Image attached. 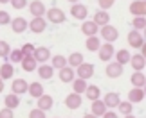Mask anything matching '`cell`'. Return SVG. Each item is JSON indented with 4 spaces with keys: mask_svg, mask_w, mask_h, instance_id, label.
<instances>
[{
    "mask_svg": "<svg viewBox=\"0 0 146 118\" xmlns=\"http://www.w3.org/2000/svg\"><path fill=\"white\" fill-rule=\"evenodd\" d=\"M11 0H0V4H9Z\"/></svg>",
    "mask_w": 146,
    "mask_h": 118,
    "instance_id": "c3c4849f",
    "label": "cell"
},
{
    "mask_svg": "<svg viewBox=\"0 0 146 118\" xmlns=\"http://www.w3.org/2000/svg\"><path fill=\"white\" fill-rule=\"evenodd\" d=\"M103 102H105L106 108H117V104L121 102V98H119V95H117V93L110 91V93H106V95H105Z\"/></svg>",
    "mask_w": 146,
    "mask_h": 118,
    "instance_id": "7402d4cb",
    "label": "cell"
},
{
    "mask_svg": "<svg viewBox=\"0 0 146 118\" xmlns=\"http://www.w3.org/2000/svg\"><path fill=\"white\" fill-rule=\"evenodd\" d=\"M22 63V68H24V72H35L38 68V63H36V59L33 57V55H25L24 59L20 61Z\"/></svg>",
    "mask_w": 146,
    "mask_h": 118,
    "instance_id": "ffe728a7",
    "label": "cell"
},
{
    "mask_svg": "<svg viewBox=\"0 0 146 118\" xmlns=\"http://www.w3.org/2000/svg\"><path fill=\"white\" fill-rule=\"evenodd\" d=\"M38 70V75H40V79H45V81H49L50 77H52V74H54V68L50 65H40V68H36Z\"/></svg>",
    "mask_w": 146,
    "mask_h": 118,
    "instance_id": "d4e9b609",
    "label": "cell"
},
{
    "mask_svg": "<svg viewBox=\"0 0 146 118\" xmlns=\"http://www.w3.org/2000/svg\"><path fill=\"white\" fill-rule=\"evenodd\" d=\"M94 23H96L98 27H103V25H108V22H110V16H108V13H106V11H98L96 14H94Z\"/></svg>",
    "mask_w": 146,
    "mask_h": 118,
    "instance_id": "d6986e66",
    "label": "cell"
},
{
    "mask_svg": "<svg viewBox=\"0 0 146 118\" xmlns=\"http://www.w3.org/2000/svg\"><path fill=\"white\" fill-rule=\"evenodd\" d=\"M2 89H4V81L0 79V93H2Z\"/></svg>",
    "mask_w": 146,
    "mask_h": 118,
    "instance_id": "7dc6e473",
    "label": "cell"
},
{
    "mask_svg": "<svg viewBox=\"0 0 146 118\" xmlns=\"http://www.w3.org/2000/svg\"><path fill=\"white\" fill-rule=\"evenodd\" d=\"M50 59H52V65H50V66H52V68H56V70H61V68H63V66H67V57H63V55H54V57H50Z\"/></svg>",
    "mask_w": 146,
    "mask_h": 118,
    "instance_id": "836d02e7",
    "label": "cell"
},
{
    "mask_svg": "<svg viewBox=\"0 0 146 118\" xmlns=\"http://www.w3.org/2000/svg\"><path fill=\"white\" fill-rule=\"evenodd\" d=\"M123 74V65L119 63H108V66H106V75H108L110 79H117V77H121Z\"/></svg>",
    "mask_w": 146,
    "mask_h": 118,
    "instance_id": "4fadbf2b",
    "label": "cell"
},
{
    "mask_svg": "<svg viewBox=\"0 0 146 118\" xmlns=\"http://www.w3.org/2000/svg\"><path fill=\"white\" fill-rule=\"evenodd\" d=\"M15 74V68H13V63H4L0 66V79L5 81V79H11Z\"/></svg>",
    "mask_w": 146,
    "mask_h": 118,
    "instance_id": "484cf974",
    "label": "cell"
},
{
    "mask_svg": "<svg viewBox=\"0 0 146 118\" xmlns=\"http://www.w3.org/2000/svg\"><path fill=\"white\" fill-rule=\"evenodd\" d=\"M65 106L69 109H78L81 106V95H78L72 91L70 95H67V98H65Z\"/></svg>",
    "mask_w": 146,
    "mask_h": 118,
    "instance_id": "7c38bea8",
    "label": "cell"
},
{
    "mask_svg": "<svg viewBox=\"0 0 146 118\" xmlns=\"http://www.w3.org/2000/svg\"><path fill=\"white\" fill-rule=\"evenodd\" d=\"M29 118H45V111H42V109H33L31 113H29Z\"/></svg>",
    "mask_w": 146,
    "mask_h": 118,
    "instance_id": "7bdbcfd3",
    "label": "cell"
},
{
    "mask_svg": "<svg viewBox=\"0 0 146 118\" xmlns=\"http://www.w3.org/2000/svg\"><path fill=\"white\" fill-rule=\"evenodd\" d=\"M27 91H29L31 97L38 98V97H42V95H43V86H42L40 82H31L29 88H27Z\"/></svg>",
    "mask_w": 146,
    "mask_h": 118,
    "instance_id": "f546056e",
    "label": "cell"
},
{
    "mask_svg": "<svg viewBox=\"0 0 146 118\" xmlns=\"http://www.w3.org/2000/svg\"><path fill=\"white\" fill-rule=\"evenodd\" d=\"M115 55V63H119V65H126V63H130V57H132V55H130V52H128V50L126 48H121V50H117V52L114 54Z\"/></svg>",
    "mask_w": 146,
    "mask_h": 118,
    "instance_id": "f1b7e54d",
    "label": "cell"
},
{
    "mask_svg": "<svg viewBox=\"0 0 146 118\" xmlns=\"http://www.w3.org/2000/svg\"><path fill=\"white\" fill-rule=\"evenodd\" d=\"M130 63H132V68L135 70V72H143L144 66H146V59H144V55L135 54V55H132V57H130Z\"/></svg>",
    "mask_w": 146,
    "mask_h": 118,
    "instance_id": "9a60e30c",
    "label": "cell"
},
{
    "mask_svg": "<svg viewBox=\"0 0 146 118\" xmlns=\"http://www.w3.org/2000/svg\"><path fill=\"white\" fill-rule=\"evenodd\" d=\"M27 88H29V84H27L25 79H15L13 84H11V89H13L15 95H22L27 91Z\"/></svg>",
    "mask_w": 146,
    "mask_h": 118,
    "instance_id": "9c48e42d",
    "label": "cell"
},
{
    "mask_svg": "<svg viewBox=\"0 0 146 118\" xmlns=\"http://www.w3.org/2000/svg\"><path fill=\"white\" fill-rule=\"evenodd\" d=\"M54 118H56V116H54Z\"/></svg>",
    "mask_w": 146,
    "mask_h": 118,
    "instance_id": "f5cc1de1",
    "label": "cell"
},
{
    "mask_svg": "<svg viewBox=\"0 0 146 118\" xmlns=\"http://www.w3.org/2000/svg\"><path fill=\"white\" fill-rule=\"evenodd\" d=\"M11 5H13L15 9H24L25 5H27V0H11L9 2Z\"/></svg>",
    "mask_w": 146,
    "mask_h": 118,
    "instance_id": "60d3db41",
    "label": "cell"
},
{
    "mask_svg": "<svg viewBox=\"0 0 146 118\" xmlns=\"http://www.w3.org/2000/svg\"><path fill=\"white\" fill-rule=\"evenodd\" d=\"M144 100V89L143 88H132L128 93V102L135 104V102H143Z\"/></svg>",
    "mask_w": 146,
    "mask_h": 118,
    "instance_id": "5bb4252c",
    "label": "cell"
},
{
    "mask_svg": "<svg viewBox=\"0 0 146 118\" xmlns=\"http://www.w3.org/2000/svg\"><path fill=\"white\" fill-rule=\"evenodd\" d=\"M128 45H132L133 48H141L144 45V38L141 36L139 31H130L128 32Z\"/></svg>",
    "mask_w": 146,
    "mask_h": 118,
    "instance_id": "8992f818",
    "label": "cell"
},
{
    "mask_svg": "<svg viewBox=\"0 0 146 118\" xmlns=\"http://www.w3.org/2000/svg\"><path fill=\"white\" fill-rule=\"evenodd\" d=\"M85 95H87V98H88V100H98V98H99V95H101V89H99L98 86H87Z\"/></svg>",
    "mask_w": 146,
    "mask_h": 118,
    "instance_id": "d6a6232c",
    "label": "cell"
},
{
    "mask_svg": "<svg viewBox=\"0 0 146 118\" xmlns=\"http://www.w3.org/2000/svg\"><path fill=\"white\" fill-rule=\"evenodd\" d=\"M105 111H106V106L103 100H92V115L94 116H103L105 115Z\"/></svg>",
    "mask_w": 146,
    "mask_h": 118,
    "instance_id": "4316f807",
    "label": "cell"
},
{
    "mask_svg": "<svg viewBox=\"0 0 146 118\" xmlns=\"http://www.w3.org/2000/svg\"><path fill=\"white\" fill-rule=\"evenodd\" d=\"M70 14L74 16L76 20H85V18H87V14H88V9H87L83 4H72V7H70Z\"/></svg>",
    "mask_w": 146,
    "mask_h": 118,
    "instance_id": "ba28073f",
    "label": "cell"
},
{
    "mask_svg": "<svg viewBox=\"0 0 146 118\" xmlns=\"http://www.w3.org/2000/svg\"><path fill=\"white\" fill-rule=\"evenodd\" d=\"M38 109H42V111H49L50 108H52V97L50 95H45L43 93L42 97H38Z\"/></svg>",
    "mask_w": 146,
    "mask_h": 118,
    "instance_id": "44dd1931",
    "label": "cell"
},
{
    "mask_svg": "<svg viewBox=\"0 0 146 118\" xmlns=\"http://www.w3.org/2000/svg\"><path fill=\"white\" fill-rule=\"evenodd\" d=\"M11 52V47H9V43L7 41H0V57H7Z\"/></svg>",
    "mask_w": 146,
    "mask_h": 118,
    "instance_id": "74e56055",
    "label": "cell"
},
{
    "mask_svg": "<svg viewBox=\"0 0 146 118\" xmlns=\"http://www.w3.org/2000/svg\"><path fill=\"white\" fill-rule=\"evenodd\" d=\"M103 118H119V116H117V113H114V111H105Z\"/></svg>",
    "mask_w": 146,
    "mask_h": 118,
    "instance_id": "f6af8a7d",
    "label": "cell"
},
{
    "mask_svg": "<svg viewBox=\"0 0 146 118\" xmlns=\"http://www.w3.org/2000/svg\"><path fill=\"white\" fill-rule=\"evenodd\" d=\"M29 11L33 16H43L45 14V5H43V2H40V0H35V2L29 4Z\"/></svg>",
    "mask_w": 146,
    "mask_h": 118,
    "instance_id": "e0dca14e",
    "label": "cell"
},
{
    "mask_svg": "<svg viewBox=\"0 0 146 118\" xmlns=\"http://www.w3.org/2000/svg\"><path fill=\"white\" fill-rule=\"evenodd\" d=\"M130 81H132V84H133V88H144V84H146V77H144L143 72H135V74H132Z\"/></svg>",
    "mask_w": 146,
    "mask_h": 118,
    "instance_id": "83f0119b",
    "label": "cell"
},
{
    "mask_svg": "<svg viewBox=\"0 0 146 118\" xmlns=\"http://www.w3.org/2000/svg\"><path fill=\"white\" fill-rule=\"evenodd\" d=\"M117 109H119L121 115H130L132 109H133V104L132 102H119L117 104Z\"/></svg>",
    "mask_w": 146,
    "mask_h": 118,
    "instance_id": "e575fe53",
    "label": "cell"
},
{
    "mask_svg": "<svg viewBox=\"0 0 146 118\" xmlns=\"http://www.w3.org/2000/svg\"><path fill=\"white\" fill-rule=\"evenodd\" d=\"M98 31H99V27L94 23V22H83L81 32H83L87 38H88V36H98Z\"/></svg>",
    "mask_w": 146,
    "mask_h": 118,
    "instance_id": "ac0fdd59",
    "label": "cell"
},
{
    "mask_svg": "<svg viewBox=\"0 0 146 118\" xmlns=\"http://www.w3.org/2000/svg\"><path fill=\"white\" fill-rule=\"evenodd\" d=\"M0 118H13V109L4 108L2 111H0Z\"/></svg>",
    "mask_w": 146,
    "mask_h": 118,
    "instance_id": "ee69618b",
    "label": "cell"
},
{
    "mask_svg": "<svg viewBox=\"0 0 146 118\" xmlns=\"http://www.w3.org/2000/svg\"><path fill=\"white\" fill-rule=\"evenodd\" d=\"M132 23H133V29H135V31H143L146 27V18H144V16H135Z\"/></svg>",
    "mask_w": 146,
    "mask_h": 118,
    "instance_id": "d590c367",
    "label": "cell"
},
{
    "mask_svg": "<svg viewBox=\"0 0 146 118\" xmlns=\"http://www.w3.org/2000/svg\"><path fill=\"white\" fill-rule=\"evenodd\" d=\"M144 2H146V0H144Z\"/></svg>",
    "mask_w": 146,
    "mask_h": 118,
    "instance_id": "816d5d0a",
    "label": "cell"
},
{
    "mask_svg": "<svg viewBox=\"0 0 146 118\" xmlns=\"http://www.w3.org/2000/svg\"><path fill=\"white\" fill-rule=\"evenodd\" d=\"M67 2H72V4H76V2H80V0H67Z\"/></svg>",
    "mask_w": 146,
    "mask_h": 118,
    "instance_id": "f907efd6",
    "label": "cell"
},
{
    "mask_svg": "<svg viewBox=\"0 0 146 118\" xmlns=\"http://www.w3.org/2000/svg\"><path fill=\"white\" fill-rule=\"evenodd\" d=\"M125 118H135V116H133V115L130 113V115H125Z\"/></svg>",
    "mask_w": 146,
    "mask_h": 118,
    "instance_id": "681fc988",
    "label": "cell"
},
{
    "mask_svg": "<svg viewBox=\"0 0 146 118\" xmlns=\"http://www.w3.org/2000/svg\"><path fill=\"white\" fill-rule=\"evenodd\" d=\"M99 32H101V36H103V39H105L106 43H114L115 39L119 38V31H117L115 27H112L110 23L108 25H103Z\"/></svg>",
    "mask_w": 146,
    "mask_h": 118,
    "instance_id": "6da1fadb",
    "label": "cell"
},
{
    "mask_svg": "<svg viewBox=\"0 0 146 118\" xmlns=\"http://www.w3.org/2000/svg\"><path fill=\"white\" fill-rule=\"evenodd\" d=\"M76 75L80 77V79H90L92 75H94V65H90V63H81L80 66L76 68Z\"/></svg>",
    "mask_w": 146,
    "mask_h": 118,
    "instance_id": "3957f363",
    "label": "cell"
},
{
    "mask_svg": "<svg viewBox=\"0 0 146 118\" xmlns=\"http://www.w3.org/2000/svg\"><path fill=\"white\" fill-rule=\"evenodd\" d=\"M35 48H36L35 45H31V43H25L24 47L20 48V52L24 54V57H25V55H33V52H35Z\"/></svg>",
    "mask_w": 146,
    "mask_h": 118,
    "instance_id": "f35d334b",
    "label": "cell"
},
{
    "mask_svg": "<svg viewBox=\"0 0 146 118\" xmlns=\"http://www.w3.org/2000/svg\"><path fill=\"white\" fill-rule=\"evenodd\" d=\"M81 63H85V61H83V54H80V52H72L69 57H67V65H69L70 68H78Z\"/></svg>",
    "mask_w": 146,
    "mask_h": 118,
    "instance_id": "603a6c76",
    "label": "cell"
},
{
    "mask_svg": "<svg viewBox=\"0 0 146 118\" xmlns=\"http://www.w3.org/2000/svg\"><path fill=\"white\" fill-rule=\"evenodd\" d=\"M33 57L36 59V63H45L47 59H50V50L47 47H38L35 48V52H33Z\"/></svg>",
    "mask_w": 146,
    "mask_h": 118,
    "instance_id": "52a82bcc",
    "label": "cell"
},
{
    "mask_svg": "<svg viewBox=\"0 0 146 118\" xmlns=\"http://www.w3.org/2000/svg\"><path fill=\"white\" fill-rule=\"evenodd\" d=\"M130 13L133 16H144L146 14V2L144 0H137V2L130 4Z\"/></svg>",
    "mask_w": 146,
    "mask_h": 118,
    "instance_id": "8fae6325",
    "label": "cell"
},
{
    "mask_svg": "<svg viewBox=\"0 0 146 118\" xmlns=\"http://www.w3.org/2000/svg\"><path fill=\"white\" fill-rule=\"evenodd\" d=\"M45 27H47V22L43 20V16H35V18L31 20V23H29V29L33 32H36V34L43 32V31H45Z\"/></svg>",
    "mask_w": 146,
    "mask_h": 118,
    "instance_id": "5b68a950",
    "label": "cell"
},
{
    "mask_svg": "<svg viewBox=\"0 0 146 118\" xmlns=\"http://www.w3.org/2000/svg\"><path fill=\"white\" fill-rule=\"evenodd\" d=\"M11 23V16L9 13H5V11H0V25H7Z\"/></svg>",
    "mask_w": 146,
    "mask_h": 118,
    "instance_id": "ab89813d",
    "label": "cell"
},
{
    "mask_svg": "<svg viewBox=\"0 0 146 118\" xmlns=\"http://www.w3.org/2000/svg\"><path fill=\"white\" fill-rule=\"evenodd\" d=\"M74 75H76V72H74V68H70L69 65L60 70V81L61 82H72L74 81Z\"/></svg>",
    "mask_w": 146,
    "mask_h": 118,
    "instance_id": "2e32d148",
    "label": "cell"
},
{
    "mask_svg": "<svg viewBox=\"0 0 146 118\" xmlns=\"http://www.w3.org/2000/svg\"><path fill=\"white\" fill-rule=\"evenodd\" d=\"M4 104H5V108H7V109H16V108L20 106V98H18V95H15V93L5 95Z\"/></svg>",
    "mask_w": 146,
    "mask_h": 118,
    "instance_id": "cb8c5ba5",
    "label": "cell"
},
{
    "mask_svg": "<svg viewBox=\"0 0 146 118\" xmlns=\"http://www.w3.org/2000/svg\"><path fill=\"white\" fill-rule=\"evenodd\" d=\"M98 54H99V59H101V61H110L112 57H114V54H115L114 45H112V43H105V45H101L99 50H98Z\"/></svg>",
    "mask_w": 146,
    "mask_h": 118,
    "instance_id": "277c9868",
    "label": "cell"
},
{
    "mask_svg": "<svg viewBox=\"0 0 146 118\" xmlns=\"http://www.w3.org/2000/svg\"><path fill=\"white\" fill-rule=\"evenodd\" d=\"M83 118H98V116H94L92 113H90V115H88V113H87V115H85V116H83Z\"/></svg>",
    "mask_w": 146,
    "mask_h": 118,
    "instance_id": "bcb514c9",
    "label": "cell"
},
{
    "mask_svg": "<svg viewBox=\"0 0 146 118\" xmlns=\"http://www.w3.org/2000/svg\"><path fill=\"white\" fill-rule=\"evenodd\" d=\"M87 81L85 79H74V81H72V88H74V93H78V95H81V93H85V89H87Z\"/></svg>",
    "mask_w": 146,
    "mask_h": 118,
    "instance_id": "4dcf8cb0",
    "label": "cell"
},
{
    "mask_svg": "<svg viewBox=\"0 0 146 118\" xmlns=\"http://www.w3.org/2000/svg\"><path fill=\"white\" fill-rule=\"evenodd\" d=\"M7 57H9V61H11V63H20V61H22V59H24V54H22V52H20V50H18V48H16V50H11V52H9V55H7Z\"/></svg>",
    "mask_w": 146,
    "mask_h": 118,
    "instance_id": "8d00e7d4",
    "label": "cell"
},
{
    "mask_svg": "<svg viewBox=\"0 0 146 118\" xmlns=\"http://www.w3.org/2000/svg\"><path fill=\"white\" fill-rule=\"evenodd\" d=\"M85 45H87V48L90 50V52H98L99 47H101V39H99L98 36H88Z\"/></svg>",
    "mask_w": 146,
    "mask_h": 118,
    "instance_id": "1f68e13d",
    "label": "cell"
},
{
    "mask_svg": "<svg viewBox=\"0 0 146 118\" xmlns=\"http://www.w3.org/2000/svg\"><path fill=\"white\" fill-rule=\"evenodd\" d=\"M45 14H47L49 22H52V23H63V22H65V13H63L61 9H58V7H50V9H47Z\"/></svg>",
    "mask_w": 146,
    "mask_h": 118,
    "instance_id": "7a4b0ae2",
    "label": "cell"
},
{
    "mask_svg": "<svg viewBox=\"0 0 146 118\" xmlns=\"http://www.w3.org/2000/svg\"><path fill=\"white\" fill-rule=\"evenodd\" d=\"M11 27H13V31L16 34H20V32H25V29L29 27V23L25 22V18H22V16H16V18L11 20Z\"/></svg>",
    "mask_w": 146,
    "mask_h": 118,
    "instance_id": "30bf717a",
    "label": "cell"
},
{
    "mask_svg": "<svg viewBox=\"0 0 146 118\" xmlns=\"http://www.w3.org/2000/svg\"><path fill=\"white\" fill-rule=\"evenodd\" d=\"M114 4H115V0H99V7L103 9V11L110 9V7H112Z\"/></svg>",
    "mask_w": 146,
    "mask_h": 118,
    "instance_id": "b9f144b4",
    "label": "cell"
}]
</instances>
